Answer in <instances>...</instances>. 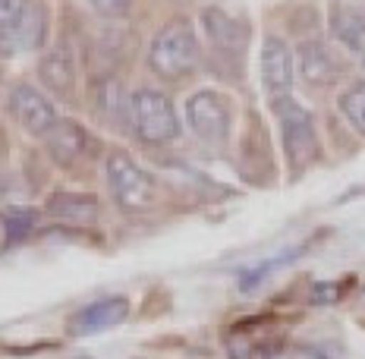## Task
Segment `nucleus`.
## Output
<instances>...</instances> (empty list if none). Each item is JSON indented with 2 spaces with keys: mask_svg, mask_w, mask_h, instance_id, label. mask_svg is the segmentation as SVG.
I'll return each instance as SVG.
<instances>
[{
  "mask_svg": "<svg viewBox=\"0 0 365 359\" xmlns=\"http://www.w3.org/2000/svg\"><path fill=\"white\" fill-rule=\"evenodd\" d=\"M202 64L199 35L186 19H170L148 44V70L161 82H182L195 76Z\"/></svg>",
  "mask_w": 365,
  "mask_h": 359,
  "instance_id": "nucleus-1",
  "label": "nucleus"
},
{
  "mask_svg": "<svg viewBox=\"0 0 365 359\" xmlns=\"http://www.w3.org/2000/svg\"><path fill=\"white\" fill-rule=\"evenodd\" d=\"M126 126L148 148H164V145H173L182 136L180 113L173 108L170 95H164L158 89H135L129 95Z\"/></svg>",
  "mask_w": 365,
  "mask_h": 359,
  "instance_id": "nucleus-2",
  "label": "nucleus"
},
{
  "mask_svg": "<svg viewBox=\"0 0 365 359\" xmlns=\"http://www.w3.org/2000/svg\"><path fill=\"white\" fill-rule=\"evenodd\" d=\"M48 38V10L41 0H0V54H29Z\"/></svg>",
  "mask_w": 365,
  "mask_h": 359,
  "instance_id": "nucleus-3",
  "label": "nucleus"
},
{
  "mask_svg": "<svg viewBox=\"0 0 365 359\" xmlns=\"http://www.w3.org/2000/svg\"><path fill=\"white\" fill-rule=\"evenodd\" d=\"M104 177H108V189H110L113 202L123 211H142L155 202V193H158L155 177L123 148L108 151Z\"/></svg>",
  "mask_w": 365,
  "mask_h": 359,
  "instance_id": "nucleus-4",
  "label": "nucleus"
},
{
  "mask_svg": "<svg viewBox=\"0 0 365 359\" xmlns=\"http://www.w3.org/2000/svg\"><path fill=\"white\" fill-rule=\"evenodd\" d=\"M186 123L208 148H224L233 129V101L217 89H199L186 98Z\"/></svg>",
  "mask_w": 365,
  "mask_h": 359,
  "instance_id": "nucleus-5",
  "label": "nucleus"
},
{
  "mask_svg": "<svg viewBox=\"0 0 365 359\" xmlns=\"http://www.w3.org/2000/svg\"><path fill=\"white\" fill-rule=\"evenodd\" d=\"M274 113L280 120V136H284V151L293 171H302L318 158V136H315V120L312 113L296 101L293 95H284L271 101Z\"/></svg>",
  "mask_w": 365,
  "mask_h": 359,
  "instance_id": "nucleus-6",
  "label": "nucleus"
},
{
  "mask_svg": "<svg viewBox=\"0 0 365 359\" xmlns=\"http://www.w3.org/2000/svg\"><path fill=\"white\" fill-rule=\"evenodd\" d=\"M202 32L211 44V57L242 70L240 60L246 54V41H249L246 19L230 16V13H224L220 6H208V10H202Z\"/></svg>",
  "mask_w": 365,
  "mask_h": 359,
  "instance_id": "nucleus-7",
  "label": "nucleus"
},
{
  "mask_svg": "<svg viewBox=\"0 0 365 359\" xmlns=\"http://www.w3.org/2000/svg\"><path fill=\"white\" fill-rule=\"evenodd\" d=\"M6 111H10V117L22 126V133L35 136V139H41L60 117L54 101L38 86H29V82H16V86L10 89V95H6Z\"/></svg>",
  "mask_w": 365,
  "mask_h": 359,
  "instance_id": "nucleus-8",
  "label": "nucleus"
},
{
  "mask_svg": "<svg viewBox=\"0 0 365 359\" xmlns=\"http://www.w3.org/2000/svg\"><path fill=\"white\" fill-rule=\"evenodd\" d=\"M38 79L54 98L73 101L76 86H79V64H76L70 41H57L54 48L44 51V57L38 60Z\"/></svg>",
  "mask_w": 365,
  "mask_h": 359,
  "instance_id": "nucleus-9",
  "label": "nucleus"
},
{
  "mask_svg": "<svg viewBox=\"0 0 365 359\" xmlns=\"http://www.w3.org/2000/svg\"><path fill=\"white\" fill-rule=\"evenodd\" d=\"M262 82L271 101L290 95L293 89V54L277 35H268L262 44Z\"/></svg>",
  "mask_w": 365,
  "mask_h": 359,
  "instance_id": "nucleus-10",
  "label": "nucleus"
},
{
  "mask_svg": "<svg viewBox=\"0 0 365 359\" xmlns=\"http://www.w3.org/2000/svg\"><path fill=\"white\" fill-rule=\"evenodd\" d=\"M299 70H302V79L309 86H318V89H331L340 82L344 76V60L331 51V44L324 41H302L299 44Z\"/></svg>",
  "mask_w": 365,
  "mask_h": 359,
  "instance_id": "nucleus-11",
  "label": "nucleus"
},
{
  "mask_svg": "<svg viewBox=\"0 0 365 359\" xmlns=\"http://www.w3.org/2000/svg\"><path fill=\"white\" fill-rule=\"evenodd\" d=\"M41 142H44V148H48L51 161H54L57 167H73L82 155H86V148H88V133H86V126L76 123V120L57 117V123L41 136Z\"/></svg>",
  "mask_w": 365,
  "mask_h": 359,
  "instance_id": "nucleus-12",
  "label": "nucleus"
},
{
  "mask_svg": "<svg viewBox=\"0 0 365 359\" xmlns=\"http://www.w3.org/2000/svg\"><path fill=\"white\" fill-rule=\"evenodd\" d=\"M88 101L91 111L98 113V120L108 126H126V113H129V95L123 89V82L113 73H104L91 82L88 89Z\"/></svg>",
  "mask_w": 365,
  "mask_h": 359,
  "instance_id": "nucleus-13",
  "label": "nucleus"
},
{
  "mask_svg": "<svg viewBox=\"0 0 365 359\" xmlns=\"http://www.w3.org/2000/svg\"><path fill=\"white\" fill-rule=\"evenodd\" d=\"M331 35L346 51L365 54V0H334L331 4Z\"/></svg>",
  "mask_w": 365,
  "mask_h": 359,
  "instance_id": "nucleus-14",
  "label": "nucleus"
},
{
  "mask_svg": "<svg viewBox=\"0 0 365 359\" xmlns=\"http://www.w3.org/2000/svg\"><path fill=\"white\" fill-rule=\"evenodd\" d=\"M44 211L57 221H66V224H95L98 215H101V202H98V196H91V193L57 189V193L48 196Z\"/></svg>",
  "mask_w": 365,
  "mask_h": 359,
  "instance_id": "nucleus-15",
  "label": "nucleus"
},
{
  "mask_svg": "<svg viewBox=\"0 0 365 359\" xmlns=\"http://www.w3.org/2000/svg\"><path fill=\"white\" fill-rule=\"evenodd\" d=\"M129 315V300L126 296H108V300H98L79 309L70 322L73 334H98V331H108V328L120 325Z\"/></svg>",
  "mask_w": 365,
  "mask_h": 359,
  "instance_id": "nucleus-16",
  "label": "nucleus"
},
{
  "mask_svg": "<svg viewBox=\"0 0 365 359\" xmlns=\"http://www.w3.org/2000/svg\"><path fill=\"white\" fill-rule=\"evenodd\" d=\"M0 227H4V240L6 246L29 240L38 227V211L35 208H22V205H10L0 211Z\"/></svg>",
  "mask_w": 365,
  "mask_h": 359,
  "instance_id": "nucleus-17",
  "label": "nucleus"
},
{
  "mask_svg": "<svg viewBox=\"0 0 365 359\" xmlns=\"http://www.w3.org/2000/svg\"><path fill=\"white\" fill-rule=\"evenodd\" d=\"M340 113L346 117V123L356 129L359 136H365V82L346 89L340 95Z\"/></svg>",
  "mask_w": 365,
  "mask_h": 359,
  "instance_id": "nucleus-18",
  "label": "nucleus"
},
{
  "mask_svg": "<svg viewBox=\"0 0 365 359\" xmlns=\"http://www.w3.org/2000/svg\"><path fill=\"white\" fill-rule=\"evenodd\" d=\"M88 4H91V10H95L101 19L117 22V19H126L129 13H133L135 0H88Z\"/></svg>",
  "mask_w": 365,
  "mask_h": 359,
  "instance_id": "nucleus-19",
  "label": "nucleus"
},
{
  "mask_svg": "<svg viewBox=\"0 0 365 359\" xmlns=\"http://www.w3.org/2000/svg\"><path fill=\"white\" fill-rule=\"evenodd\" d=\"M362 70H365V54H362Z\"/></svg>",
  "mask_w": 365,
  "mask_h": 359,
  "instance_id": "nucleus-20",
  "label": "nucleus"
}]
</instances>
